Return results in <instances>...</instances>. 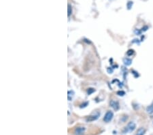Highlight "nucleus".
Segmentation results:
<instances>
[{"instance_id": "f257e3e1", "label": "nucleus", "mask_w": 153, "mask_h": 135, "mask_svg": "<svg viewBox=\"0 0 153 135\" xmlns=\"http://www.w3.org/2000/svg\"><path fill=\"white\" fill-rule=\"evenodd\" d=\"M136 128V124H135L134 122H133V121H131V122H129V123L127 124V126L125 128L123 132H124L125 133L131 132H133V130H135Z\"/></svg>"}, {"instance_id": "f03ea898", "label": "nucleus", "mask_w": 153, "mask_h": 135, "mask_svg": "<svg viewBox=\"0 0 153 135\" xmlns=\"http://www.w3.org/2000/svg\"><path fill=\"white\" fill-rule=\"evenodd\" d=\"M113 113L112 111H108L106 114L105 115V117H104V120L105 121V122H109L112 118H113Z\"/></svg>"}, {"instance_id": "7ed1b4c3", "label": "nucleus", "mask_w": 153, "mask_h": 135, "mask_svg": "<svg viewBox=\"0 0 153 135\" xmlns=\"http://www.w3.org/2000/svg\"><path fill=\"white\" fill-rule=\"evenodd\" d=\"M110 106L114 108V110H116V111H117V110L119 108V104H118V102L117 101H114V100L111 101V102H110Z\"/></svg>"}, {"instance_id": "20e7f679", "label": "nucleus", "mask_w": 153, "mask_h": 135, "mask_svg": "<svg viewBox=\"0 0 153 135\" xmlns=\"http://www.w3.org/2000/svg\"><path fill=\"white\" fill-rule=\"evenodd\" d=\"M84 130H85V128L84 127H78L75 130V133L78 135H82L84 132Z\"/></svg>"}, {"instance_id": "39448f33", "label": "nucleus", "mask_w": 153, "mask_h": 135, "mask_svg": "<svg viewBox=\"0 0 153 135\" xmlns=\"http://www.w3.org/2000/svg\"><path fill=\"white\" fill-rule=\"evenodd\" d=\"M123 63H124V64L127 66H129V65H130L132 64V60L131 59H129V58H124L123 59Z\"/></svg>"}, {"instance_id": "423d86ee", "label": "nucleus", "mask_w": 153, "mask_h": 135, "mask_svg": "<svg viewBox=\"0 0 153 135\" xmlns=\"http://www.w3.org/2000/svg\"><path fill=\"white\" fill-rule=\"evenodd\" d=\"M146 111H147L148 113L149 114L153 113V104L148 107L147 108H146Z\"/></svg>"}, {"instance_id": "0eeeda50", "label": "nucleus", "mask_w": 153, "mask_h": 135, "mask_svg": "<svg viewBox=\"0 0 153 135\" xmlns=\"http://www.w3.org/2000/svg\"><path fill=\"white\" fill-rule=\"evenodd\" d=\"M144 132H145V130L143 128H140L139 130H137L136 135H144Z\"/></svg>"}, {"instance_id": "6e6552de", "label": "nucleus", "mask_w": 153, "mask_h": 135, "mask_svg": "<svg viewBox=\"0 0 153 135\" xmlns=\"http://www.w3.org/2000/svg\"><path fill=\"white\" fill-rule=\"evenodd\" d=\"M133 1H129L128 2H127V8H128V10H130L131 8H132V6H133Z\"/></svg>"}, {"instance_id": "1a4fd4ad", "label": "nucleus", "mask_w": 153, "mask_h": 135, "mask_svg": "<svg viewBox=\"0 0 153 135\" xmlns=\"http://www.w3.org/2000/svg\"><path fill=\"white\" fill-rule=\"evenodd\" d=\"M97 117H98L97 116H90L87 119V121H93V120L97 119Z\"/></svg>"}, {"instance_id": "9d476101", "label": "nucleus", "mask_w": 153, "mask_h": 135, "mask_svg": "<svg viewBox=\"0 0 153 135\" xmlns=\"http://www.w3.org/2000/svg\"><path fill=\"white\" fill-rule=\"evenodd\" d=\"M74 93L72 91H70L68 92V98H69V100H71V98L74 96Z\"/></svg>"}, {"instance_id": "9b49d317", "label": "nucleus", "mask_w": 153, "mask_h": 135, "mask_svg": "<svg viewBox=\"0 0 153 135\" xmlns=\"http://www.w3.org/2000/svg\"><path fill=\"white\" fill-rule=\"evenodd\" d=\"M133 53H134V51H133V49H130V50H129V51H127V55H129V56H131V55H132Z\"/></svg>"}, {"instance_id": "f8f14e48", "label": "nucleus", "mask_w": 153, "mask_h": 135, "mask_svg": "<svg viewBox=\"0 0 153 135\" xmlns=\"http://www.w3.org/2000/svg\"><path fill=\"white\" fill-rule=\"evenodd\" d=\"M72 12V8L70 5H68V16H70Z\"/></svg>"}, {"instance_id": "ddd939ff", "label": "nucleus", "mask_w": 153, "mask_h": 135, "mask_svg": "<svg viewBox=\"0 0 153 135\" xmlns=\"http://www.w3.org/2000/svg\"><path fill=\"white\" fill-rule=\"evenodd\" d=\"M117 94L118 95V96H124L125 94V92H123V91H119V92H117Z\"/></svg>"}]
</instances>
